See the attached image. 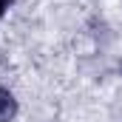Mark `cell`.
I'll use <instances>...</instances> for the list:
<instances>
[{
	"label": "cell",
	"mask_w": 122,
	"mask_h": 122,
	"mask_svg": "<svg viewBox=\"0 0 122 122\" xmlns=\"http://www.w3.org/2000/svg\"><path fill=\"white\" fill-rule=\"evenodd\" d=\"M14 114H17V102H14L11 91L0 88V122H9Z\"/></svg>",
	"instance_id": "6da1fadb"
},
{
	"label": "cell",
	"mask_w": 122,
	"mask_h": 122,
	"mask_svg": "<svg viewBox=\"0 0 122 122\" xmlns=\"http://www.w3.org/2000/svg\"><path fill=\"white\" fill-rule=\"evenodd\" d=\"M9 3H11V0H0V17H3V11L9 9Z\"/></svg>",
	"instance_id": "7a4b0ae2"
}]
</instances>
